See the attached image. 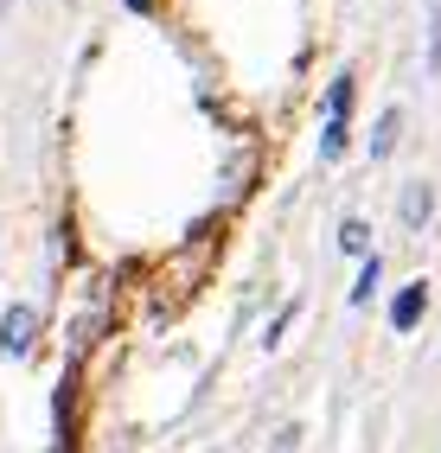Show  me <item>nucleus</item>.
Segmentation results:
<instances>
[{
    "instance_id": "obj_1",
    "label": "nucleus",
    "mask_w": 441,
    "mask_h": 453,
    "mask_svg": "<svg viewBox=\"0 0 441 453\" xmlns=\"http://www.w3.org/2000/svg\"><path fill=\"white\" fill-rule=\"evenodd\" d=\"M352 96H359V83H352V71H345V77H333V89H327V128H320V160H339V154H345Z\"/></svg>"
},
{
    "instance_id": "obj_2",
    "label": "nucleus",
    "mask_w": 441,
    "mask_h": 453,
    "mask_svg": "<svg viewBox=\"0 0 441 453\" xmlns=\"http://www.w3.org/2000/svg\"><path fill=\"white\" fill-rule=\"evenodd\" d=\"M51 428H58V453H77V351H71V365H65V383H58Z\"/></svg>"
},
{
    "instance_id": "obj_3",
    "label": "nucleus",
    "mask_w": 441,
    "mask_h": 453,
    "mask_svg": "<svg viewBox=\"0 0 441 453\" xmlns=\"http://www.w3.org/2000/svg\"><path fill=\"white\" fill-rule=\"evenodd\" d=\"M33 339H39V313L26 307V300L0 313V351H7V357H26V351H33Z\"/></svg>"
},
{
    "instance_id": "obj_4",
    "label": "nucleus",
    "mask_w": 441,
    "mask_h": 453,
    "mask_svg": "<svg viewBox=\"0 0 441 453\" xmlns=\"http://www.w3.org/2000/svg\"><path fill=\"white\" fill-rule=\"evenodd\" d=\"M422 307H429V288H422V281H409V288L397 294V307H391L397 332H409V326H416V319H422Z\"/></svg>"
},
{
    "instance_id": "obj_5",
    "label": "nucleus",
    "mask_w": 441,
    "mask_h": 453,
    "mask_svg": "<svg viewBox=\"0 0 441 453\" xmlns=\"http://www.w3.org/2000/svg\"><path fill=\"white\" fill-rule=\"evenodd\" d=\"M339 250H345V256H365V250H371V230H365L359 218H345V224H339Z\"/></svg>"
},
{
    "instance_id": "obj_6",
    "label": "nucleus",
    "mask_w": 441,
    "mask_h": 453,
    "mask_svg": "<svg viewBox=\"0 0 441 453\" xmlns=\"http://www.w3.org/2000/svg\"><path fill=\"white\" fill-rule=\"evenodd\" d=\"M422 218H429V186H409V198H403V224L422 230Z\"/></svg>"
},
{
    "instance_id": "obj_7",
    "label": "nucleus",
    "mask_w": 441,
    "mask_h": 453,
    "mask_svg": "<svg viewBox=\"0 0 441 453\" xmlns=\"http://www.w3.org/2000/svg\"><path fill=\"white\" fill-rule=\"evenodd\" d=\"M377 281H384V268H377V262L365 256V268H359V281H352V300H359V307H365V300L377 294Z\"/></svg>"
},
{
    "instance_id": "obj_8",
    "label": "nucleus",
    "mask_w": 441,
    "mask_h": 453,
    "mask_svg": "<svg viewBox=\"0 0 441 453\" xmlns=\"http://www.w3.org/2000/svg\"><path fill=\"white\" fill-rule=\"evenodd\" d=\"M391 141H397V109H384V122H377V134H371V154L384 160V154H391Z\"/></svg>"
},
{
    "instance_id": "obj_9",
    "label": "nucleus",
    "mask_w": 441,
    "mask_h": 453,
    "mask_svg": "<svg viewBox=\"0 0 441 453\" xmlns=\"http://www.w3.org/2000/svg\"><path fill=\"white\" fill-rule=\"evenodd\" d=\"M429 71H441V13H435V39H429Z\"/></svg>"
},
{
    "instance_id": "obj_10",
    "label": "nucleus",
    "mask_w": 441,
    "mask_h": 453,
    "mask_svg": "<svg viewBox=\"0 0 441 453\" xmlns=\"http://www.w3.org/2000/svg\"><path fill=\"white\" fill-rule=\"evenodd\" d=\"M122 7H135V13H141V7H147V0H122Z\"/></svg>"
},
{
    "instance_id": "obj_11",
    "label": "nucleus",
    "mask_w": 441,
    "mask_h": 453,
    "mask_svg": "<svg viewBox=\"0 0 441 453\" xmlns=\"http://www.w3.org/2000/svg\"><path fill=\"white\" fill-rule=\"evenodd\" d=\"M0 7H7V0H0Z\"/></svg>"
}]
</instances>
